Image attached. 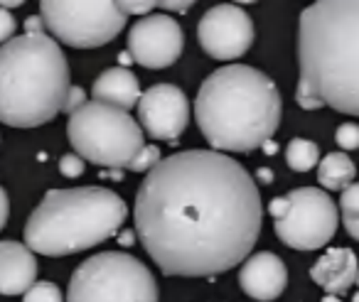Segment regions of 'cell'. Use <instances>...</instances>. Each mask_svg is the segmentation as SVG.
Wrapping results in <instances>:
<instances>
[{"label":"cell","mask_w":359,"mask_h":302,"mask_svg":"<svg viewBox=\"0 0 359 302\" xmlns=\"http://www.w3.org/2000/svg\"><path fill=\"white\" fill-rule=\"evenodd\" d=\"M133 219L140 243L165 275L205 277L249 256L264 207L254 177L234 158L185 150L145 172Z\"/></svg>","instance_id":"1"},{"label":"cell","mask_w":359,"mask_h":302,"mask_svg":"<svg viewBox=\"0 0 359 302\" xmlns=\"http://www.w3.org/2000/svg\"><path fill=\"white\" fill-rule=\"evenodd\" d=\"M295 101L359 116V0H320L300 13Z\"/></svg>","instance_id":"2"},{"label":"cell","mask_w":359,"mask_h":302,"mask_svg":"<svg viewBox=\"0 0 359 302\" xmlns=\"http://www.w3.org/2000/svg\"><path fill=\"white\" fill-rule=\"evenodd\" d=\"M280 94L254 67L229 64L202 81L195 118L215 153H251L269 143L280 121Z\"/></svg>","instance_id":"3"},{"label":"cell","mask_w":359,"mask_h":302,"mask_svg":"<svg viewBox=\"0 0 359 302\" xmlns=\"http://www.w3.org/2000/svg\"><path fill=\"white\" fill-rule=\"evenodd\" d=\"M69 64L50 35H20L0 47V123L37 128L62 114Z\"/></svg>","instance_id":"4"},{"label":"cell","mask_w":359,"mask_h":302,"mask_svg":"<svg viewBox=\"0 0 359 302\" xmlns=\"http://www.w3.org/2000/svg\"><path fill=\"white\" fill-rule=\"evenodd\" d=\"M126 221V202L104 187L50 189L25 224V246L42 256H72L111 238Z\"/></svg>","instance_id":"5"},{"label":"cell","mask_w":359,"mask_h":302,"mask_svg":"<svg viewBox=\"0 0 359 302\" xmlns=\"http://www.w3.org/2000/svg\"><path fill=\"white\" fill-rule=\"evenodd\" d=\"M67 135L81 160L101 167H128L145 148L143 128L133 116L96 101L69 116Z\"/></svg>","instance_id":"6"},{"label":"cell","mask_w":359,"mask_h":302,"mask_svg":"<svg viewBox=\"0 0 359 302\" xmlns=\"http://www.w3.org/2000/svg\"><path fill=\"white\" fill-rule=\"evenodd\" d=\"M158 282L148 266L121 251L86 258L72 273L67 302H158Z\"/></svg>","instance_id":"7"},{"label":"cell","mask_w":359,"mask_h":302,"mask_svg":"<svg viewBox=\"0 0 359 302\" xmlns=\"http://www.w3.org/2000/svg\"><path fill=\"white\" fill-rule=\"evenodd\" d=\"M269 212L276 219V236L285 246L298 251H315L327 246L337 233V204L318 187H300L285 197H276Z\"/></svg>","instance_id":"8"},{"label":"cell","mask_w":359,"mask_h":302,"mask_svg":"<svg viewBox=\"0 0 359 302\" xmlns=\"http://www.w3.org/2000/svg\"><path fill=\"white\" fill-rule=\"evenodd\" d=\"M40 18L45 30L76 50L106 45L126 27V13L111 0H45Z\"/></svg>","instance_id":"9"},{"label":"cell","mask_w":359,"mask_h":302,"mask_svg":"<svg viewBox=\"0 0 359 302\" xmlns=\"http://www.w3.org/2000/svg\"><path fill=\"white\" fill-rule=\"evenodd\" d=\"M197 40L212 60H239L254 45V22L239 6H215L202 15Z\"/></svg>","instance_id":"10"},{"label":"cell","mask_w":359,"mask_h":302,"mask_svg":"<svg viewBox=\"0 0 359 302\" xmlns=\"http://www.w3.org/2000/svg\"><path fill=\"white\" fill-rule=\"evenodd\" d=\"M185 50L182 27L168 15H145L130 27L128 52L145 69H165L175 64Z\"/></svg>","instance_id":"11"},{"label":"cell","mask_w":359,"mask_h":302,"mask_svg":"<svg viewBox=\"0 0 359 302\" xmlns=\"http://www.w3.org/2000/svg\"><path fill=\"white\" fill-rule=\"evenodd\" d=\"M138 121L150 138L175 140L190 123V101L175 84H155L140 94Z\"/></svg>","instance_id":"12"},{"label":"cell","mask_w":359,"mask_h":302,"mask_svg":"<svg viewBox=\"0 0 359 302\" xmlns=\"http://www.w3.org/2000/svg\"><path fill=\"white\" fill-rule=\"evenodd\" d=\"M239 285L249 297L259 302H271L288 285V270L285 263L276 253H256L241 266Z\"/></svg>","instance_id":"13"},{"label":"cell","mask_w":359,"mask_h":302,"mask_svg":"<svg viewBox=\"0 0 359 302\" xmlns=\"http://www.w3.org/2000/svg\"><path fill=\"white\" fill-rule=\"evenodd\" d=\"M35 282V253L25 243L0 241V295H25Z\"/></svg>","instance_id":"14"},{"label":"cell","mask_w":359,"mask_h":302,"mask_svg":"<svg viewBox=\"0 0 359 302\" xmlns=\"http://www.w3.org/2000/svg\"><path fill=\"white\" fill-rule=\"evenodd\" d=\"M359 275V263L349 248H327L318 263L310 268V277L330 295H339L354 285Z\"/></svg>","instance_id":"15"},{"label":"cell","mask_w":359,"mask_h":302,"mask_svg":"<svg viewBox=\"0 0 359 302\" xmlns=\"http://www.w3.org/2000/svg\"><path fill=\"white\" fill-rule=\"evenodd\" d=\"M91 96L96 104H106L121 109L128 114V109L138 106L140 101V84L135 74L126 67H111V69L101 71L96 76L94 86H91Z\"/></svg>","instance_id":"16"},{"label":"cell","mask_w":359,"mask_h":302,"mask_svg":"<svg viewBox=\"0 0 359 302\" xmlns=\"http://www.w3.org/2000/svg\"><path fill=\"white\" fill-rule=\"evenodd\" d=\"M354 174L357 167L344 153H330L323 158V163H318V182L332 192H344L352 184Z\"/></svg>","instance_id":"17"},{"label":"cell","mask_w":359,"mask_h":302,"mask_svg":"<svg viewBox=\"0 0 359 302\" xmlns=\"http://www.w3.org/2000/svg\"><path fill=\"white\" fill-rule=\"evenodd\" d=\"M285 163H288L290 170L295 172H308L315 165L320 163V150L313 140L305 138H293L285 148Z\"/></svg>","instance_id":"18"},{"label":"cell","mask_w":359,"mask_h":302,"mask_svg":"<svg viewBox=\"0 0 359 302\" xmlns=\"http://www.w3.org/2000/svg\"><path fill=\"white\" fill-rule=\"evenodd\" d=\"M339 209H342V224L347 233L359 241V184H349L339 197Z\"/></svg>","instance_id":"19"},{"label":"cell","mask_w":359,"mask_h":302,"mask_svg":"<svg viewBox=\"0 0 359 302\" xmlns=\"http://www.w3.org/2000/svg\"><path fill=\"white\" fill-rule=\"evenodd\" d=\"M22 302H65L62 300V290L50 280H40L25 292Z\"/></svg>","instance_id":"20"},{"label":"cell","mask_w":359,"mask_h":302,"mask_svg":"<svg viewBox=\"0 0 359 302\" xmlns=\"http://www.w3.org/2000/svg\"><path fill=\"white\" fill-rule=\"evenodd\" d=\"M160 160H163V158H160V150L155 148V145H145V148L135 155L133 163L128 165V170H133V172H150V170H153Z\"/></svg>","instance_id":"21"},{"label":"cell","mask_w":359,"mask_h":302,"mask_svg":"<svg viewBox=\"0 0 359 302\" xmlns=\"http://www.w3.org/2000/svg\"><path fill=\"white\" fill-rule=\"evenodd\" d=\"M334 140L342 150H357L359 148V125L342 123L334 133Z\"/></svg>","instance_id":"22"},{"label":"cell","mask_w":359,"mask_h":302,"mask_svg":"<svg viewBox=\"0 0 359 302\" xmlns=\"http://www.w3.org/2000/svg\"><path fill=\"white\" fill-rule=\"evenodd\" d=\"M60 172L65 174V177H79V174L84 172V160L76 153L65 155V158L60 160Z\"/></svg>","instance_id":"23"},{"label":"cell","mask_w":359,"mask_h":302,"mask_svg":"<svg viewBox=\"0 0 359 302\" xmlns=\"http://www.w3.org/2000/svg\"><path fill=\"white\" fill-rule=\"evenodd\" d=\"M84 104H86V94H84V89H81V86H69V94H67V99H65V106H62V111L72 116V114H74V111H79Z\"/></svg>","instance_id":"24"},{"label":"cell","mask_w":359,"mask_h":302,"mask_svg":"<svg viewBox=\"0 0 359 302\" xmlns=\"http://www.w3.org/2000/svg\"><path fill=\"white\" fill-rule=\"evenodd\" d=\"M15 30H18L15 18H13L8 11H3V8H0V45L11 42L13 35H15Z\"/></svg>","instance_id":"25"},{"label":"cell","mask_w":359,"mask_h":302,"mask_svg":"<svg viewBox=\"0 0 359 302\" xmlns=\"http://www.w3.org/2000/svg\"><path fill=\"white\" fill-rule=\"evenodd\" d=\"M121 13H133V15H148V11H153L155 3H133V0H123V3H118Z\"/></svg>","instance_id":"26"},{"label":"cell","mask_w":359,"mask_h":302,"mask_svg":"<svg viewBox=\"0 0 359 302\" xmlns=\"http://www.w3.org/2000/svg\"><path fill=\"white\" fill-rule=\"evenodd\" d=\"M8 214H11V202H8V194H6V189L0 187V228L6 226V221H8Z\"/></svg>","instance_id":"27"},{"label":"cell","mask_w":359,"mask_h":302,"mask_svg":"<svg viewBox=\"0 0 359 302\" xmlns=\"http://www.w3.org/2000/svg\"><path fill=\"white\" fill-rule=\"evenodd\" d=\"M155 8H163V11H175V13H185L192 8V3H170V0H163V3H155Z\"/></svg>","instance_id":"28"},{"label":"cell","mask_w":359,"mask_h":302,"mask_svg":"<svg viewBox=\"0 0 359 302\" xmlns=\"http://www.w3.org/2000/svg\"><path fill=\"white\" fill-rule=\"evenodd\" d=\"M27 27V35H45V22H42V18H30V20L25 22Z\"/></svg>","instance_id":"29"},{"label":"cell","mask_w":359,"mask_h":302,"mask_svg":"<svg viewBox=\"0 0 359 302\" xmlns=\"http://www.w3.org/2000/svg\"><path fill=\"white\" fill-rule=\"evenodd\" d=\"M352 302H359V292H357V295H354V300Z\"/></svg>","instance_id":"30"}]
</instances>
